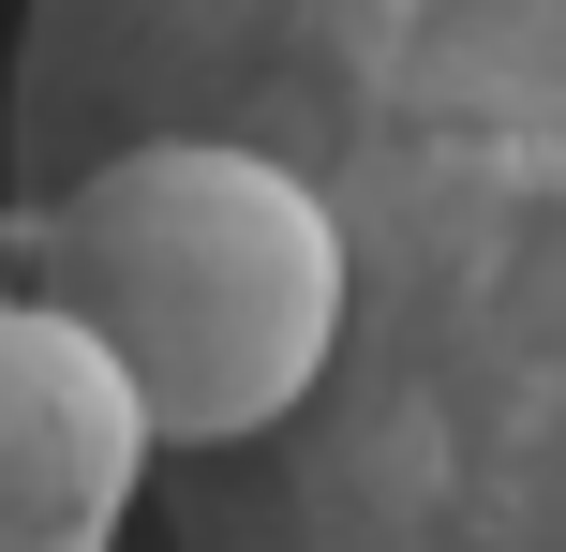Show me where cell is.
Returning <instances> with one entry per match:
<instances>
[{
    "label": "cell",
    "instance_id": "cell-3",
    "mask_svg": "<svg viewBox=\"0 0 566 552\" xmlns=\"http://www.w3.org/2000/svg\"><path fill=\"white\" fill-rule=\"evenodd\" d=\"M149 493V418L60 314L0 299V552H119Z\"/></svg>",
    "mask_w": 566,
    "mask_h": 552
},
{
    "label": "cell",
    "instance_id": "cell-2",
    "mask_svg": "<svg viewBox=\"0 0 566 552\" xmlns=\"http://www.w3.org/2000/svg\"><path fill=\"white\" fill-rule=\"evenodd\" d=\"M0 299L60 314L149 418V464L283 434L343 344V225L239 135H135L0 195Z\"/></svg>",
    "mask_w": 566,
    "mask_h": 552
},
{
    "label": "cell",
    "instance_id": "cell-1",
    "mask_svg": "<svg viewBox=\"0 0 566 552\" xmlns=\"http://www.w3.org/2000/svg\"><path fill=\"white\" fill-rule=\"evenodd\" d=\"M239 135L343 225L283 434L149 464L165 552H566V0H30L0 195Z\"/></svg>",
    "mask_w": 566,
    "mask_h": 552
}]
</instances>
